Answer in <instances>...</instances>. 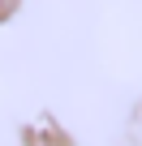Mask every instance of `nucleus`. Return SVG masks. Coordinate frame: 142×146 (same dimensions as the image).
<instances>
[{"label": "nucleus", "mask_w": 142, "mask_h": 146, "mask_svg": "<svg viewBox=\"0 0 142 146\" xmlns=\"http://www.w3.org/2000/svg\"><path fill=\"white\" fill-rule=\"evenodd\" d=\"M9 9H13V0H0V17H5V13H9Z\"/></svg>", "instance_id": "nucleus-1"}]
</instances>
